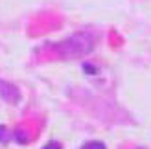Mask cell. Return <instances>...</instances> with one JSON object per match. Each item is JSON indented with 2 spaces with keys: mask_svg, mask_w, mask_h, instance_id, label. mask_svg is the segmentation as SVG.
Listing matches in <instances>:
<instances>
[{
  "mask_svg": "<svg viewBox=\"0 0 151 149\" xmlns=\"http://www.w3.org/2000/svg\"><path fill=\"white\" fill-rule=\"evenodd\" d=\"M81 149H107L101 142H88V144H85Z\"/></svg>",
  "mask_w": 151,
  "mask_h": 149,
  "instance_id": "3957f363",
  "label": "cell"
},
{
  "mask_svg": "<svg viewBox=\"0 0 151 149\" xmlns=\"http://www.w3.org/2000/svg\"><path fill=\"white\" fill-rule=\"evenodd\" d=\"M0 96L9 103H19V100H20L19 88L11 83H7V81H2V79H0Z\"/></svg>",
  "mask_w": 151,
  "mask_h": 149,
  "instance_id": "7a4b0ae2",
  "label": "cell"
},
{
  "mask_svg": "<svg viewBox=\"0 0 151 149\" xmlns=\"http://www.w3.org/2000/svg\"><path fill=\"white\" fill-rule=\"evenodd\" d=\"M0 140H6V129L0 125Z\"/></svg>",
  "mask_w": 151,
  "mask_h": 149,
  "instance_id": "5b68a950",
  "label": "cell"
},
{
  "mask_svg": "<svg viewBox=\"0 0 151 149\" xmlns=\"http://www.w3.org/2000/svg\"><path fill=\"white\" fill-rule=\"evenodd\" d=\"M94 48V37L88 33H78L57 44L59 57H81Z\"/></svg>",
  "mask_w": 151,
  "mask_h": 149,
  "instance_id": "6da1fadb",
  "label": "cell"
},
{
  "mask_svg": "<svg viewBox=\"0 0 151 149\" xmlns=\"http://www.w3.org/2000/svg\"><path fill=\"white\" fill-rule=\"evenodd\" d=\"M42 149H61V145H59L57 142H50L48 145H44Z\"/></svg>",
  "mask_w": 151,
  "mask_h": 149,
  "instance_id": "277c9868",
  "label": "cell"
}]
</instances>
